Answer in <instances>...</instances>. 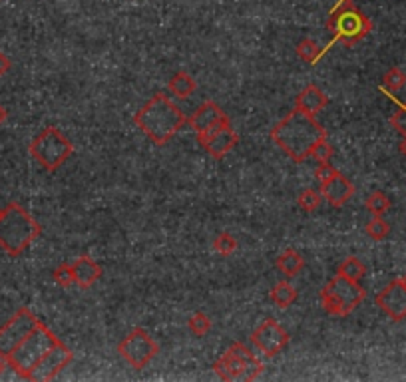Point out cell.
<instances>
[{
	"mask_svg": "<svg viewBox=\"0 0 406 382\" xmlns=\"http://www.w3.org/2000/svg\"><path fill=\"white\" fill-rule=\"evenodd\" d=\"M271 301L279 309H289L297 301V289L289 281H279L271 289Z\"/></svg>",
	"mask_w": 406,
	"mask_h": 382,
	"instance_id": "7402d4cb",
	"label": "cell"
},
{
	"mask_svg": "<svg viewBox=\"0 0 406 382\" xmlns=\"http://www.w3.org/2000/svg\"><path fill=\"white\" fill-rule=\"evenodd\" d=\"M364 297H366V293H364V289H362L359 281H352V279H347V277L337 273L329 283L323 287L321 303H323V309L329 315L347 317L361 305Z\"/></svg>",
	"mask_w": 406,
	"mask_h": 382,
	"instance_id": "5b68a950",
	"label": "cell"
},
{
	"mask_svg": "<svg viewBox=\"0 0 406 382\" xmlns=\"http://www.w3.org/2000/svg\"><path fill=\"white\" fill-rule=\"evenodd\" d=\"M405 86H406V74L398 68V66H393V68L383 76V92L396 94L398 90H402Z\"/></svg>",
	"mask_w": 406,
	"mask_h": 382,
	"instance_id": "cb8c5ba5",
	"label": "cell"
},
{
	"mask_svg": "<svg viewBox=\"0 0 406 382\" xmlns=\"http://www.w3.org/2000/svg\"><path fill=\"white\" fill-rule=\"evenodd\" d=\"M4 118H6V112H4V108L0 106V124L4 121Z\"/></svg>",
	"mask_w": 406,
	"mask_h": 382,
	"instance_id": "f35d334b",
	"label": "cell"
},
{
	"mask_svg": "<svg viewBox=\"0 0 406 382\" xmlns=\"http://www.w3.org/2000/svg\"><path fill=\"white\" fill-rule=\"evenodd\" d=\"M38 325H40V321L34 317L28 309H20L4 327L0 328V354L8 357Z\"/></svg>",
	"mask_w": 406,
	"mask_h": 382,
	"instance_id": "9c48e42d",
	"label": "cell"
},
{
	"mask_svg": "<svg viewBox=\"0 0 406 382\" xmlns=\"http://www.w3.org/2000/svg\"><path fill=\"white\" fill-rule=\"evenodd\" d=\"M335 174H337V169L333 167V164H330V162H325V164H318L317 172H315V177L318 179V184H325V181L330 179Z\"/></svg>",
	"mask_w": 406,
	"mask_h": 382,
	"instance_id": "e575fe53",
	"label": "cell"
},
{
	"mask_svg": "<svg viewBox=\"0 0 406 382\" xmlns=\"http://www.w3.org/2000/svg\"><path fill=\"white\" fill-rule=\"evenodd\" d=\"M118 352L124 361L132 364L133 369L142 371L160 352V345L143 328H133L132 333L118 345Z\"/></svg>",
	"mask_w": 406,
	"mask_h": 382,
	"instance_id": "ba28073f",
	"label": "cell"
},
{
	"mask_svg": "<svg viewBox=\"0 0 406 382\" xmlns=\"http://www.w3.org/2000/svg\"><path fill=\"white\" fill-rule=\"evenodd\" d=\"M72 152H74V145L70 143V140L52 126L44 128L30 143L32 157L48 172H56L72 155Z\"/></svg>",
	"mask_w": 406,
	"mask_h": 382,
	"instance_id": "52a82bcc",
	"label": "cell"
},
{
	"mask_svg": "<svg viewBox=\"0 0 406 382\" xmlns=\"http://www.w3.org/2000/svg\"><path fill=\"white\" fill-rule=\"evenodd\" d=\"M400 281H402V283H405V287H406V273L402 275V277H400Z\"/></svg>",
	"mask_w": 406,
	"mask_h": 382,
	"instance_id": "ab89813d",
	"label": "cell"
},
{
	"mask_svg": "<svg viewBox=\"0 0 406 382\" xmlns=\"http://www.w3.org/2000/svg\"><path fill=\"white\" fill-rule=\"evenodd\" d=\"M72 357H74L72 350L68 349L66 345L58 342L56 347H52L40 361L34 364V369L28 372L26 378L38 382L52 381V378H56L60 374L62 369H66L68 364L72 362Z\"/></svg>",
	"mask_w": 406,
	"mask_h": 382,
	"instance_id": "8fae6325",
	"label": "cell"
},
{
	"mask_svg": "<svg viewBox=\"0 0 406 382\" xmlns=\"http://www.w3.org/2000/svg\"><path fill=\"white\" fill-rule=\"evenodd\" d=\"M275 265H277V271H279V273L285 275L287 279H293V277H297V275L303 271L305 257L299 251H295V249H287V251H283L277 257Z\"/></svg>",
	"mask_w": 406,
	"mask_h": 382,
	"instance_id": "d6986e66",
	"label": "cell"
},
{
	"mask_svg": "<svg viewBox=\"0 0 406 382\" xmlns=\"http://www.w3.org/2000/svg\"><path fill=\"white\" fill-rule=\"evenodd\" d=\"M309 157H313L317 164H325V162H330V157H333V145H330L327 140H323V142H318L315 148H313V152Z\"/></svg>",
	"mask_w": 406,
	"mask_h": 382,
	"instance_id": "1f68e13d",
	"label": "cell"
},
{
	"mask_svg": "<svg viewBox=\"0 0 406 382\" xmlns=\"http://www.w3.org/2000/svg\"><path fill=\"white\" fill-rule=\"evenodd\" d=\"M227 350H231L237 359H241V361L245 362V366L249 369V378H251V381H255V378L263 372V362L259 361L251 352V349H247L243 342H235V345H231Z\"/></svg>",
	"mask_w": 406,
	"mask_h": 382,
	"instance_id": "ffe728a7",
	"label": "cell"
},
{
	"mask_svg": "<svg viewBox=\"0 0 406 382\" xmlns=\"http://www.w3.org/2000/svg\"><path fill=\"white\" fill-rule=\"evenodd\" d=\"M318 191H321L323 199H327L333 208H342L354 196V186L340 172H337L325 184H321Z\"/></svg>",
	"mask_w": 406,
	"mask_h": 382,
	"instance_id": "4fadbf2b",
	"label": "cell"
},
{
	"mask_svg": "<svg viewBox=\"0 0 406 382\" xmlns=\"http://www.w3.org/2000/svg\"><path fill=\"white\" fill-rule=\"evenodd\" d=\"M297 201H299V205L303 211H315V209L321 208V203H323V196H321V191L317 189H305V191H301L299 197H297Z\"/></svg>",
	"mask_w": 406,
	"mask_h": 382,
	"instance_id": "83f0119b",
	"label": "cell"
},
{
	"mask_svg": "<svg viewBox=\"0 0 406 382\" xmlns=\"http://www.w3.org/2000/svg\"><path fill=\"white\" fill-rule=\"evenodd\" d=\"M327 104H329L327 94L318 86H315V84H309L295 98V108L305 112L309 116H317L318 112L325 108Z\"/></svg>",
	"mask_w": 406,
	"mask_h": 382,
	"instance_id": "e0dca14e",
	"label": "cell"
},
{
	"mask_svg": "<svg viewBox=\"0 0 406 382\" xmlns=\"http://www.w3.org/2000/svg\"><path fill=\"white\" fill-rule=\"evenodd\" d=\"M395 102L398 109H396L395 114H393V118H390V126H393L400 136H406V102H398V100H395Z\"/></svg>",
	"mask_w": 406,
	"mask_h": 382,
	"instance_id": "4dcf8cb0",
	"label": "cell"
},
{
	"mask_svg": "<svg viewBox=\"0 0 406 382\" xmlns=\"http://www.w3.org/2000/svg\"><path fill=\"white\" fill-rule=\"evenodd\" d=\"M54 281L60 287H72L74 285V271H72V265H60L54 271Z\"/></svg>",
	"mask_w": 406,
	"mask_h": 382,
	"instance_id": "d6a6232c",
	"label": "cell"
},
{
	"mask_svg": "<svg viewBox=\"0 0 406 382\" xmlns=\"http://www.w3.org/2000/svg\"><path fill=\"white\" fill-rule=\"evenodd\" d=\"M72 271H74V283L82 289H90L102 277L100 265L88 255L78 257L76 261L72 263Z\"/></svg>",
	"mask_w": 406,
	"mask_h": 382,
	"instance_id": "ac0fdd59",
	"label": "cell"
},
{
	"mask_svg": "<svg viewBox=\"0 0 406 382\" xmlns=\"http://www.w3.org/2000/svg\"><path fill=\"white\" fill-rule=\"evenodd\" d=\"M398 152L402 153L406 157V136H402V140H400V143H398Z\"/></svg>",
	"mask_w": 406,
	"mask_h": 382,
	"instance_id": "74e56055",
	"label": "cell"
},
{
	"mask_svg": "<svg viewBox=\"0 0 406 382\" xmlns=\"http://www.w3.org/2000/svg\"><path fill=\"white\" fill-rule=\"evenodd\" d=\"M366 235L374 241H383L388 237V233H390V225L384 221L381 215H373V219L366 223Z\"/></svg>",
	"mask_w": 406,
	"mask_h": 382,
	"instance_id": "4316f807",
	"label": "cell"
},
{
	"mask_svg": "<svg viewBox=\"0 0 406 382\" xmlns=\"http://www.w3.org/2000/svg\"><path fill=\"white\" fill-rule=\"evenodd\" d=\"M2 213H4V209L0 208V217H2Z\"/></svg>",
	"mask_w": 406,
	"mask_h": 382,
	"instance_id": "60d3db41",
	"label": "cell"
},
{
	"mask_svg": "<svg viewBox=\"0 0 406 382\" xmlns=\"http://www.w3.org/2000/svg\"><path fill=\"white\" fill-rule=\"evenodd\" d=\"M40 235V225L38 221L20 208L18 203H11L4 209L0 217V247L12 257L20 255L28 245Z\"/></svg>",
	"mask_w": 406,
	"mask_h": 382,
	"instance_id": "3957f363",
	"label": "cell"
},
{
	"mask_svg": "<svg viewBox=\"0 0 406 382\" xmlns=\"http://www.w3.org/2000/svg\"><path fill=\"white\" fill-rule=\"evenodd\" d=\"M227 124H229V118H227V116H225V118H223V120L215 121V124H213V126H209L208 130H203V131H201V133H198V142H199V145H201V143L205 142V140H209V138H211V136H213V133H217V131H220L221 128H225V126H227Z\"/></svg>",
	"mask_w": 406,
	"mask_h": 382,
	"instance_id": "836d02e7",
	"label": "cell"
},
{
	"mask_svg": "<svg viewBox=\"0 0 406 382\" xmlns=\"http://www.w3.org/2000/svg\"><path fill=\"white\" fill-rule=\"evenodd\" d=\"M133 124L155 145H165L186 126L187 116L164 92H157L143 104V108L138 109V114L133 116Z\"/></svg>",
	"mask_w": 406,
	"mask_h": 382,
	"instance_id": "7a4b0ae2",
	"label": "cell"
},
{
	"mask_svg": "<svg viewBox=\"0 0 406 382\" xmlns=\"http://www.w3.org/2000/svg\"><path fill=\"white\" fill-rule=\"evenodd\" d=\"M213 249L221 253V255H231L237 249V241H235V237L231 233H220L215 237V241H213Z\"/></svg>",
	"mask_w": 406,
	"mask_h": 382,
	"instance_id": "f546056e",
	"label": "cell"
},
{
	"mask_svg": "<svg viewBox=\"0 0 406 382\" xmlns=\"http://www.w3.org/2000/svg\"><path fill=\"white\" fill-rule=\"evenodd\" d=\"M196 88H198L196 80L189 76L187 72H177L176 76H172L169 84H167V90L174 96H177V98H189L196 92Z\"/></svg>",
	"mask_w": 406,
	"mask_h": 382,
	"instance_id": "44dd1931",
	"label": "cell"
},
{
	"mask_svg": "<svg viewBox=\"0 0 406 382\" xmlns=\"http://www.w3.org/2000/svg\"><path fill=\"white\" fill-rule=\"evenodd\" d=\"M187 327L189 330L196 335V337H205L209 330H211V318L205 313H193L191 318L187 321Z\"/></svg>",
	"mask_w": 406,
	"mask_h": 382,
	"instance_id": "f1b7e54d",
	"label": "cell"
},
{
	"mask_svg": "<svg viewBox=\"0 0 406 382\" xmlns=\"http://www.w3.org/2000/svg\"><path fill=\"white\" fill-rule=\"evenodd\" d=\"M11 70V60L0 52V76H4Z\"/></svg>",
	"mask_w": 406,
	"mask_h": 382,
	"instance_id": "d590c367",
	"label": "cell"
},
{
	"mask_svg": "<svg viewBox=\"0 0 406 382\" xmlns=\"http://www.w3.org/2000/svg\"><path fill=\"white\" fill-rule=\"evenodd\" d=\"M364 205H366V209H369L373 215H381V217H383L384 213L390 209V199H388L386 193H383V191H373L371 196L366 197Z\"/></svg>",
	"mask_w": 406,
	"mask_h": 382,
	"instance_id": "484cf974",
	"label": "cell"
},
{
	"mask_svg": "<svg viewBox=\"0 0 406 382\" xmlns=\"http://www.w3.org/2000/svg\"><path fill=\"white\" fill-rule=\"evenodd\" d=\"M271 140L293 162L301 164L311 155L318 142L327 140V130L315 120V116H309L295 108L271 130Z\"/></svg>",
	"mask_w": 406,
	"mask_h": 382,
	"instance_id": "6da1fadb",
	"label": "cell"
},
{
	"mask_svg": "<svg viewBox=\"0 0 406 382\" xmlns=\"http://www.w3.org/2000/svg\"><path fill=\"white\" fill-rule=\"evenodd\" d=\"M289 333L275 318H267L253 330L251 342L263 352L265 359H273L289 345Z\"/></svg>",
	"mask_w": 406,
	"mask_h": 382,
	"instance_id": "30bf717a",
	"label": "cell"
},
{
	"mask_svg": "<svg viewBox=\"0 0 406 382\" xmlns=\"http://www.w3.org/2000/svg\"><path fill=\"white\" fill-rule=\"evenodd\" d=\"M213 369L223 381H251L249 378V369L245 366V362L241 359H237L231 350L223 352V357L215 361Z\"/></svg>",
	"mask_w": 406,
	"mask_h": 382,
	"instance_id": "5bb4252c",
	"label": "cell"
},
{
	"mask_svg": "<svg viewBox=\"0 0 406 382\" xmlns=\"http://www.w3.org/2000/svg\"><path fill=\"white\" fill-rule=\"evenodd\" d=\"M374 303L383 311L386 317H390L395 323H400L406 318V287L400 279H395L384 287L378 295L374 297Z\"/></svg>",
	"mask_w": 406,
	"mask_h": 382,
	"instance_id": "7c38bea8",
	"label": "cell"
},
{
	"mask_svg": "<svg viewBox=\"0 0 406 382\" xmlns=\"http://www.w3.org/2000/svg\"><path fill=\"white\" fill-rule=\"evenodd\" d=\"M327 28L333 36L325 52L329 50L330 44L339 42L342 46H354L357 42H361L362 38H366L373 30V22L364 12L357 8L352 0H349V2H340L333 8L327 20Z\"/></svg>",
	"mask_w": 406,
	"mask_h": 382,
	"instance_id": "277c9868",
	"label": "cell"
},
{
	"mask_svg": "<svg viewBox=\"0 0 406 382\" xmlns=\"http://www.w3.org/2000/svg\"><path fill=\"white\" fill-rule=\"evenodd\" d=\"M239 142V138H237V133L235 130H231V124H227L225 128H221L217 133H213L209 140L201 143L203 145V150L211 155V157H215V160H221L223 155H227V153L237 145Z\"/></svg>",
	"mask_w": 406,
	"mask_h": 382,
	"instance_id": "9a60e30c",
	"label": "cell"
},
{
	"mask_svg": "<svg viewBox=\"0 0 406 382\" xmlns=\"http://www.w3.org/2000/svg\"><path fill=\"white\" fill-rule=\"evenodd\" d=\"M340 2H349V0H339V2H337V4H340Z\"/></svg>",
	"mask_w": 406,
	"mask_h": 382,
	"instance_id": "b9f144b4",
	"label": "cell"
},
{
	"mask_svg": "<svg viewBox=\"0 0 406 382\" xmlns=\"http://www.w3.org/2000/svg\"><path fill=\"white\" fill-rule=\"evenodd\" d=\"M297 56L303 60V62H307V64H315L321 60V56L325 54V48H321L315 40H311V38H303L301 42L297 44Z\"/></svg>",
	"mask_w": 406,
	"mask_h": 382,
	"instance_id": "603a6c76",
	"label": "cell"
},
{
	"mask_svg": "<svg viewBox=\"0 0 406 382\" xmlns=\"http://www.w3.org/2000/svg\"><path fill=\"white\" fill-rule=\"evenodd\" d=\"M11 366V361H8V357L6 354H0V374L6 371Z\"/></svg>",
	"mask_w": 406,
	"mask_h": 382,
	"instance_id": "8d00e7d4",
	"label": "cell"
},
{
	"mask_svg": "<svg viewBox=\"0 0 406 382\" xmlns=\"http://www.w3.org/2000/svg\"><path fill=\"white\" fill-rule=\"evenodd\" d=\"M337 273L347 277V279H352V281H361L364 273H366V267H364L357 257H347V259L339 265Z\"/></svg>",
	"mask_w": 406,
	"mask_h": 382,
	"instance_id": "d4e9b609",
	"label": "cell"
},
{
	"mask_svg": "<svg viewBox=\"0 0 406 382\" xmlns=\"http://www.w3.org/2000/svg\"><path fill=\"white\" fill-rule=\"evenodd\" d=\"M58 342H60V339L56 337L54 333L40 323V325L34 328L32 333L8 354L11 366L18 372L20 376L26 378L28 372L34 369V364L40 361L52 347H56Z\"/></svg>",
	"mask_w": 406,
	"mask_h": 382,
	"instance_id": "8992f818",
	"label": "cell"
},
{
	"mask_svg": "<svg viewBox=\"0 0 406 382\" xmlns=\"http://www.w3.org/2000/svg\"><path fill=\"white\" fill-rule=\"evenodd\" d=\"M225 116H227V114H225L215 102L208 100V102H203V104L187 118V124L191 126V130L196 131V133H201L203 130H208L209 126H213L215 121L223 120Z\"/></svg>",
	"mask_w": 406,
	"mask_h": 382,
	"instance_id": "2e32d148",
	"label": "cell"
}]
</instances>
